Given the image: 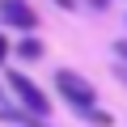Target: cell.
<instances>
[{
  "instance_id": "cell-1",
  "label": "cell",
  "mask_w": 127,
  "mask_h": 127,
  "mask_svg": "<svg viewBox=\"0 0 127 127\" xmlns=\"http://www.w3.org/2000/svg\"><path fill=\"white\" fill-rule=\"evenodd\" d=\"M55 89L64 93V102H68L76 114L89 110V106H97V89H93L81 72H72V68H59V72H55Z\"/></svg>"
},
{
  "instance_id": "cell-2",
  "label": "cell",
  "mask_w": 127,
  "mask_h": 127,
  "mask_svg": "<svg viewBox=\"0 0 127 127\" xmlns=\"http://www.w3.org/2000/svg\"><path fill=\"white\" fill-rule=\"evenodd\" d=\"M9 89H13V97H17V106H26V110H34V114H51V97L26 76V72H9Z\"/></svg>"
},
{
  "instance_id": "cell-3",
  "label": "cell",
  "mask_w": 127,
  "mask_h": 127,
  "mask_svg": "<svg viewBox=\"0 0 127 127\" xmlns=\"http://www.w3.org/2000/svg\"><path fill=\"white\" fill-rule=\"evenodd\" d=\"M0 21H4V26H17L21 34H34L38 13L26 4V0H0Z\"/></svg>"
},
{
  "instance_id": "cell-4",
  "label": "cell",
  "mask_w": 127,
  "mask_h": 127,
  "mask_svg": "<svg viewBox=\"0 0 127 127\" xmlns=\"http://www.w3.org/2000/svg\"><path fill=\"white\" fill-rule=\"evenodd\" d=\"M0 123H13V127H47L42 123V114H34V110H9V106H0Z\"/></svg>"
},
{
  "instance_id": "cell-5",
  "label": "cell",
  "mask_w": 127,
  "mask_h": 127,
  "mask_svg": "<svg viewBox=\"0 0 127 127\" xmlns=\"http://www.w3.org/2000/svg\"><path fill=\"white\" fill-rule=\"evenodd\" d=\"M17 55H21L26 64H34V59H42V42H38L34 34H26V38L17 42Z\"/></svg>"
},
{
  "instance_id": "cell-6",
  "label": "cell",
  "mask_w": 127,
  "mask_h": 127,
  "mask_svg": "<svg viewBox=\"0 0 127 127\" xmlns=\"http://www.w3.org/2000/svg\"><path fill=\"white\" fill-rule=\"evenodd\" d=\"M81 119H89V123H97V127H110V123H114V119H110V110H97V106L81 110Z\"/></svg>"
},
{
  "instance_id": "cell-7",
  "label": "cell",
  "mask_w": 127,
  "mask_h": 127,
  "mask_svg": "<svg viewBox=\"0 0 127 127\" xmlns=\"http://www.w3.org/2000/svg\"><path fill=\"white\" fill-rule=\"evenodd\" d=\"M9 51H13V47H9V38H4V34H0V64H4V59H9Z\"/></svg>"
},
{
  "instance_id": "cell-8",
  "label": "cell",
  "mask_w": 127,
  "mask_h": 127,
  "mask_svg": "<svg viewBox=\"0 0 127 127\" xmlns=\"http://www.w3.org/2000/svg\"><path fill=\"white\" fill-rule=\"evenodd\" d=\"M114 55H119V59H127V38H119V42H114Z\"/></svg>"
},
{
  "instance_id": "cell-9",
  "label": "cell",
  "mask_w": 127,
  "mask_h": 127,
  "mask_svg": "<svg viewBox=\"0 0 127 127\" xmlns=\"http://www.w3.org/2000/svg\"><path fill=\"white\" fill-rule=\"evenodd\" d=\"M114 76H119V81L127 85V64H114Z\"/></svg>"
},
{
  "instance_id": "cell-10",
  "label": "cell",
  "mask_w": 127,
  "mask_h": 127,
  "mask_svg": "<svg viewBox=\"0 0 127 127\" xmlns=\"http://www.w3.org/2000/svg\"><path fill=\"white\" fill-rule=\"evenodd\" d=\"M55 4H59V9H76V0H55Z\"/></svg>"
},
{
  "instance_id": "cell-11",
  "label": "cell",
  "mask_w": 127,
  "mask_h": 127,
  "mask_svg": "<svg viewBox=\"0 0 127 127\" xmlns=\"http://www.w3.org/2000/svg\"><path fill=\"white\" fill-rule=\"evenodd\" d=\"M89 4H93V9H106V4H110V0H89Z\"/></svg>"
},
{
  "instance_id": "cell-12",
  "label": "cell",
  "mask_w": 127,
  "mask_h": 127,
  "mask_svg": "<svg viewBox=\"0 0 127 127\" xmlns=\"http://www.w3.org/2000/svg\"><path fill=\"white\" fill-rule=\"evenodd\" d=\"M0 97H4V93H0Z\"/></svg>"
}]
</instances>
